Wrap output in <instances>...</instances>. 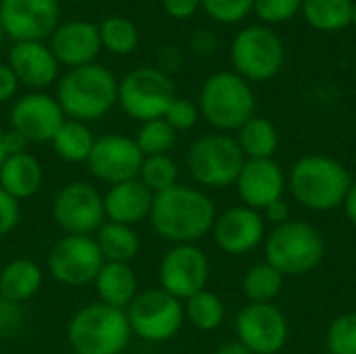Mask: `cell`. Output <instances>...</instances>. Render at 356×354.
I'll return each mask as SVG.
<instances>
[{"label":"cell","instance_id":"d590c367","mask_svg":"<svg viewBox=\"0 0 356 354\" xmlns=\"http://www.w3.org/2000/svg\"><path fill=\"white\" fill-rule=\"evenodd\" d=\"M200 8L217 23H240L244 21L252 8L254 0H200Z\"/></svg>","mask_w":356,"mask_h":354},{"label":"cell","instance_id":"52a82bcc","mask_svg":"<svg viewBox=\"0 0 356 354\" xmlns=\"http://www.w3.org/2000/svg\"><path fill=\"white\" fill-rule=\"evenodd\" d=\"M246 163L236 138L215 131L200 136L188 150L186 165L192 179L202 188L221 190L234 186Z\"/></svg>","mask_w":356,"mask_h":354},{"label":"cell","instance_id":"f546056e","mask_svg":"<svg viewBox=\"0 0 356 354\" xmlns=\"http://www.w3.org/2000/svg\"><path fill=\"white\" fill-rule=\"evenodd\" d=\"M184 315L196 330L213 332L225 319V305L215 292L204 288L188 300H184Z\"/></svg>","mask_w":356,"mask_h":354},{"label":"cell","instance_id":"7402d4cb","mask_svg":"<svg viewBox=\"0 0 356 354\" xmlns=\"http://www.w3.org/2000/svg\"><path fill=\"white\" fill-rule=\"evenodd\" d=\"M102 196H104L106 221L131 225V227H136L138 223L150 217L152 202H154V194L138 177L108 186V190Z\"/></svg>","mask_w":356,"mask_h":354},{"label":"cell","instance_id":"816d5d0a","mask_svg":"<svg viewBox=\"0 0 356 354\" xmlns=\"http://www.w3.org/2000/svg\"><path fill=\"white\" fill-rule=\"evenodd\" d=\"M2 42H4V29H2V25H0V46H2Z\"/></svg>","mask_w":356,"mask_h":354},{"label":"cell","instance_id":"e0dca14e","mask_svg":"<svg viewBox=\"0 0 356 354\" xmlns=\"http://www.w3.org/2000/svg\"><path fill=\"white\" fill-rule=\"evenodd\" d=\"M67 121L56 96L46 92H29L15 100L8 113L10 129L21 134L29 144L52 142L54 134Z\"/></svg>","mask_w":356,"mask_h":354},{"label":"cell","instance_id":"83f0119b","mask_svg":"<svg viewBox=\"0 0 356 354\" xmlns=\"http://www.w3.org/2000/svg\"><path fill=\"white\" fill-rule=\"evenodd\" d=\"M240 150L244 152L246 161H259V159H271L277 150L280 136L275 125L265 117H252L248 119L240 129L236 138Z\"/></svg>","mask_w":356,"mask_h":354},{"label":"cell","instance_id":"4316f807","mask_svg":"<svg viewBox=\"0 0 356 354\" xmlns=\"http://www.w3.org/2000/svg\"><path fill=\"white\" fill-rule=\"evenodd\" d=\"M353 6V0H302L300 15L313 29L336 33L350 25Z\"/></svg>","mask_w":356,"mask_h":354},{"label":"cell","instance_id":"681fc988","mask_svg":"<svg viewBox=\"0 0 356 354\" xmlns=\"http://www.w3.org/2000/svg\"><path fill=\"white\" fill-rule=\"evenodd\" d=\"M2 131H4V129H0V165H2V163H4V159H6L4 148H2Z\"/></svg>","mask_w":356,"mask_h":354},{"label":"cell","instance_id":"3957f363","mask_svg":"<svg viewBox=\"0 0 356 354\" xmlns=\"http://www.w3.org/2000/svg\"><path fill=\"white\" fill-rule=\"evenodd\" d=\"M131 340L127 313L102 303L81 307L67 323L73 354H121Z\"/></svg>","mask_w":356,"mask_h":354},{"label":"cell","instance_id":"836d02e7","mask_svg":"<svg viewBox=\"0 0 356 354\" xmlns=\"http://www.w3.org/2000/svg\"><path fill=\"white\" fill-rule=\"evenodd\" d=\"M175 138H177V131L165 119H152V121L140 123L138 134L134 136L144 156L167 154L175 146Z\"/></svg>","mask_w":356,"mask_h":354},{"label":"cell","instance_id":"d4e9b609","mask_svg":"<svg viewBox=\"0 0 356 354\" xmlns=\"http://www.w3.org/2000/svg\"><path fill=\"white\" fill-rule=\"evenodd\" d=\"M44 286V271L31 259H13L0 269V296L13 303L31 300Z\"/></svg>","mask_w":356,"mask_h":354},{"label":"cell","instance_id":"603a6c76","mask_svg":"<svg viewBox=\"0 0 356 354\" xmlns=\"http://www.w3.org/2000/svg\"><path fill=\"white\" fill-rule=\"evenodd\" d=\"M44 169L31 152H19L4 159L0 165V188L15 200H27L42 190Z\"/></svg>","mask_w":356,"mask_h":354},{"label":"cell","instance_id":"cb8c5ba5","mask_svg":"<svg viewBox=\"0 0 356 354\" xmlns=\"http://www.w3.org/2000/svg\"><path fill=\"white\" fill-rule=\"evenodd\" d=\"M92 286L96 290L98 303L115 307V309H123V311L138 296V275L129 263L104 261Z\"/></svg>","mask_w":356,"mask_h":354},{"label":"cell","instance_id":"30bf717a","mask_svg":"<svg viewBox=\"0 0 356 354\" xmlns=\"http://www.w3.org/2000/svg\"><path fill=\"white\" fill-rule=\"evenodd\" d=\"M125 313L131 328V336L150 344L173 340L186 321L184 303L161 288L138 292Z\"/></svg>","mask_w":356,"mask_h":354},{"label":"cell","instance_id":"8992f818","mask_svg":"<svg viewBox=\"0 0 356 354\" xmlns=\"http://www.w3.org/2000/svg\"><path fill=\"white\" fill-rule=\"evenodd\" d=\"M265 257L282 275H305L323 261L325 242L313 225L290 219L267 236Z\"/></svg>","mask_w":356,"mask_h":354},{"label":"cell","instance_id":"f907efd6","mask_svg":"<svg viewBox=\"0 0 356 354\" xmlns=\"http://www.w3.org/2000/svg\"><path fill=\"white\" fill-rule=\"evenodd\" d=\"M350 25H355L356 27V2L355 6H353V21H350Z\"/></svg>","mask_w":356,"mask_h":354},{"label":"cell","instance_id":"f5cc1de1","mask_svg":"<svg viewBox=\"0 0 356 354\" xmlns=\"http://www.w3.org/2000/svg\"><path fill=\"white\" fill-rule=\"evenodd\" d=\"M325 354H334V353H330V351H327V353H325Z\"/></svg>","mask_w":356,"mask_h":354},{"label":"cell","instance_id":"f6af8a7d","mask_svg":"<svg viewBox=\"0 0 356 354\" xmlns=\"http://www.w3.org/2000/svg\"><path fill=\"white\" fill-rule=\"evenodd\" d=\"M27 146H29V142L21 134H17L15 129L2 131V148H4V154L6 156L19 154V152H27Z\"/></svg>","mask_w":356,"mask_h":354},{"label":"cell","instance_id":"7c38bea8","mask_svg":"<svg viewBox=\"0 0 356 354\" xmlns=\"http://www.w3.org/2000/svg\"><path fill=\"white\" fill-rule=\"evenodd\" d=\"M104 259L94 236H63L48 252L46 267L54 282L81 288L96 280Z\"/></svg>","mask_w":356,"mask_h":354},{"label":"cell","instance_id":"ac0fdd59","mask_svg":"<svg viewBox=\"0 0 356 354\" xmlns=\"http://www.w3.org/2000/svg\"><path fill=\"white\" fill-rule=\"evenodd\" d=\"M215 244L232 255H246L254 250L265 238V221L259 211L248 207H232L225 213L217 215L213 225Z\"/></svg>","mask_w":356,"mask_h":354},{"label":"cell","instance_id":"74e56055","mask_svg":"<svg viewBox=\"0 0 356 354\" xmlns=\"http://www.w3.org/2000/svg\"><path fill=\"white\" fill-rule=\"evenodd\" d=\"M198 115H200V111H198V106H196L192 100L175 96L173 102L169 104V108H167V113H165L163 119H165L175 131H188V129H192V127L196 125Z\"/></svg>","mask_w":356,"mask_h":354},{"label":"cell","instance_id":"44dd1931","mask_svg":"<svg viewBox=\"0 0 356 354\" xmlns=\"http://www.w3.org/2000/svg\"><path fill=\"white\" fill-rule=\"evenodd\" d=\"M21 86L42 92L58 79V61L44 42H15L6 58Z\"/></svg>","mask_w":356,"mask_h":354},{"label":"cell","instance_id":"4dcf8cb0","mask_svg":"<svg viewBox=\"0 0 356 354\" xmlns=\"http://www.w3.org/2000/svg\"><path fill=\"white\" fill-rule=\"evenodd\" d=\"M282 286H284V275L277 269H273L267 261L252 265L242 280L244 296L254 305H265L275 300L282 292Z\"/></svg>","mask_w":356,"mask_h":354},{"label":"cell","instance_id":"7a4b0ae2","mask_svg":"<svg viewBox=\"0 0 356 354\" xmlns=\"http://www.w3.org/2000/svg\"><path fill=\"white\" fill-rule=\"evenodd\" d=\"M119 96V81L111 69L92 63L67 73L58 79L56 100L67 119L90 123L108 115Z\"/></svg>","mask_w":356,"mask_h":354},{"label":"cell","instance_id":"277c9868","mask_svg":"<svg viewBox=\"0 0 356 354\" xmlns=\"http://www.w3.org/2000/svg\"><path fill=\"white\" fill-rule=\"evenodd\" d=\"M353 186L348 169L336 159L323 154L302 156L292 173L290 188L294 198L311 211L323 213L338 209Z\"/></svg>","mask_w":356,"mask_h":354},{"label":"cell","instance_id":"d6a6232c","mask_svg":"<svg viewBox=\"0 0 356 354\" xmlns=\"http://www.w3.org/2000/svg\"><path fill=\"white\" fill-rule=\"evenodd\" d=\"M138 179L156 196L161 192H167L169 188L177 186L179 182V169L177 163L169 154H154L144 156Z\"/></svg>","mask_w":356,"mask_h":354},{"label":"cell","instance_id":"8d00e7d4","mask_svg":"<svg viewBox=\"0 0 356 354\" xmlns=\"http://www.w3.org/2000/svg\"><path fill=\"white\" fill-rule=\"evenodd\" d=\"M302 8V0H254L252 13L267 25H277L294 19Z\"/></svg>","mask_w":356,"mask_h":354},{"label":"cell","instance_id":"ba28073f","mask_svg":"<svg viewBox=\"0 0 356 354\" xmlns=\"http://www.w3.org/2000/svg\"><path fill=\"white\" fill-rule=\"evenodd\" d=\"M229 54L234 71L248 83L269 81L284 67L286 46L275 29L267 25H250L236 33Z\"/></svg>","mask_w":356,"mask_h":354},{"label":"cell","instance_id":"ffe728a7","mask_svg":"<svg viewBox=\"0 0 356 354\" xmlns=\"http://www.w3.org/2000/svg\"><path fill=\"white\" fill-rule=\"evenodd\" d=\"M236 188L244 207L265 211L271 202L282 200L286 177L282 167L273 159L246 161L236 179Z\"/></svg>","mask_w":356,"mask_h":354},{"label":"cell","instance_id":"9c48e42d","mask_svg":"<svg viewBox=\"0 0 356 354\" xmlns=\"http://www.w3.org/2000/svg\"><path fill=\"white\" fill-rule=\"evenodd\" d=\"M173 98L175 83L159 67H138L119 81L117 104L138 123L163 119Z\"/></svg>","mask_w":356,"mask_h":354},{"label":"cell","instance_id":"60d3db41","mask_svg":"<svg viewBox=\"0 0 356 354\" xmlns=\"http://www.w3.org/2000/svg\"><path fill=\"white\" fill-rule=\"evenodd\" d=\"M190 46L196 54L200 56H211L219 48V38L211 29H196L190 38Z\"/></svg>","mask_w":356,"mask_h":354},{"label":"cell","instance_id":"7bdbcfd3","mask_svg":"<svg viewBox=\"0 0 356 354\" xmlns=\"http://www.w3.org/2000/svg\"><path fill=\"white\" fill-rule=\"evenodd\" d=\"M19 79L15 77L13 69L8 67V63L0 61V102H8L17 96L19 90Z\"/></svg>","mask_w":356,"mask_h":354},{"label":"cell","instance_id":"9a60e30c","mask_svg":"<svg viewBox=\"0 0 356 354\" xmlns=\"http://www.w3.org/2000/svg\"><path fill=\"white\" fill-rule=\"evenodd\" d=\"M58 0H0V25L13 42H44L58 27Z\"/></svg>","mask_w":356,"mask_h":354},{"label":"cell","instance_id":"ee69618b","mask_svg":"<svg viewBox=\"0 0 356 354\" xmlns=\"http://www.w3.org/2000/svg\"><path fill=\"white\" fill-rule=\"evenodd\" d=\"M156 61H159V69L171 75L173 71L181 67V52L175 46H163L156 54Z\"/></svg>","mask_w":356,"mask_h":354},{"label":"cell","instance_id":"7dc6e473","mask_svg":"<svg viewBox=\"0 0 356 354\" xmlns=\"http://www.w3.org/2000/svg\"><path fill=\"white\" fill-rule=\"evenodd\" d=\"M344 211H346V217L350 219V223L356 225V184L350 186V190H348V194H346V198H344Z\"/></svg>","mask_w":356,"mask_h":354},{"label":"cell","instance_id":"2e32d148","mask_svg":"<svg viewBox=\"0 0 356 354\" xmlns=\"http://www.w3.org/2000/svg\"><path fill=\"white\" fill-rule=\"evenodd\" d=\"M288 319L271 303L244 307L236 317L238 342L252 354H277L288 342Z\"/></svg>","mask_w":356,"mask_h":354},{"label":"cell","instance_id":"f1b7e54d","mask_svg":"<svg viewBox=\"0 0 356 354\" xmlns=\"http://www.w3.org/2000/svg\"><path fill=\"white\" fill-rule=\"evenodd\" d=\"M94 134L88 127V123L75 121V119H67L60 129L54 134L52 138V148L56 152L58 159H63L65 163H86L92 148H94Z\"/></svg>","mask_w":356,"mask_h":354},{"label":"cell","instance_id":"e575fe53","mask_svg":"<svg viewBox=\"0 0 356 354\" xmlns=\"http://www.w3.org/2000/svg\"><path fill=\"white\" fill-rule=\"evenodd\" d=\"M327 348L334 354H356V313H344L332 321Z\"/></svg>","mask_w":356,"mask_h":354},{"label":"cell","instance_id":"f35d334b","mask_svg":"<svg viewBox=\"0 0 356 354\" xmlns=\"http://www.w3.org/2000/svg\"><path fill=\"white\" fill-rule=\"evenodd\" d=\"M23 328H25L23 305L0 296V340L17 338L23 332Z\"/></svg>","mask_w":356,"mask_h":354},{"label":"cell","instance_id":"5bb4252c","mask_svg":"<svg viewBox=\"0 0 356 354\" xmlns=\"http://www.w3.org/2000/svg\"><path fill=\"white\" fill-rule=\"evenodd\" d=\"M142 161L144 154L140 152L134 138L125 134H104L96 138L86 165L98 182L115 186L121 182L136 179Z\"/></svg>","mask_w":356,"mask_h":354},{"label":"cell","instance_id":"1f68e13d","mask_svg":"<svg viewBox=\"0 0 356 354\" xmlns=\"http://www.w3.org/2000/svg\"><path fill=\"white\" fill-rule=\"evenodd\" d=\"M98 33H100L102 48L108 50L111 54H117V56L131 54L140 42L138 27L127 17H106L98 25Z\"/></svg>","mask_w":356,"mask_h":354},{"label":"cell","instance_id":"8fae6325","mask_svg":"<svg viewBox=\"0 0 356 354\" xmlns=\"http://www.w3.org/2000/svg\"><path fill=\"white\" fill-rule=\"evenodd\" d=\"M52 219L65 236H94L106 221L104 196L92 182H69L54 194Z\"/></svg>","mask_w":356,"mask_h":354},{"label":"cell","instance_id":"d6986e66","mask_svg":"<svg viewBox=\"0 0 356 354\" xmlns=\"http://www.w3.org/2000/svg\"><path fill=\"white\" fill-rule=\"evenodd\" d=\"M50 50L58 65H65L67 69L96 63L102 50L98 25L83 19L60 23L50 35Z\"/></svg>","mask_w":356,"mask_h":354},{"label":"cell","instance_id":"b9f144b4","mask_svg":"<svg viewBox=\"0 0 356 354\" xmlns=\"http://www.w3.org/2000/svg\"><path fill=\"white\" fill-rule=\"evenodd\" d=\"M161 4L165 13L177 21L190 19L200 10V0H161Z\"/></svg>","mask_w":356,"mask_h":354},{"label":"cell","instance_id":"c3c4849f","mask_svg":"<svg viewBox=\"0 0 356 354\" xmlns=\"http://www.w3.org/2000/svg\"><path fill=\"white\" fill-rule=\"evenodd\" d=\"M215 354H252L244 344H240V342H227V344H223V346H219Z\"/></svg>","mask_w":356,"mask_h":354},{"label":"cell","instance_id":"6da1fadb","mask_svg":"<svg viewBox=\"0 0 356 354\" xmlns=\"http://www.w3.org/2000/svg\"><path fill=\"white\" fill-rule=\"evenodd\" d=\"M154 234L171 244H196L215 225L217 209L200 188L177 184L154 196L150 211Z\"/></svg>","mask_w":356,"mask_h":354},{"label":"cell","instance_id":"ab89813d","mask_svg":"<svg viewBox=\"0 0 356 354\" xmlns=\"http://www.w3.org/2000/svg\"><path fill=\"white\" fill-rule=\"evenodd\" d=\"M21 223V202L0 188V238H6Z\"/></svg>","mask_w":356,"mask_h":354},{"label":"cell","instance_id":"bcb514c9","mask_svg":"<svg viewBox=\"0 0 356 354\" xmlns=\"http://www.w3.org/2000/svg\"><path fill=\"white\" fill-rule=\"evenodd\" d=\"M265 217H267L275 227H277V225H284L286 221H290V207H288V202H284V198L271 202V204L265 209Z\"/></svg>","mask_w":356,"mask_h":354},{"label":"cell","instance_id":"5b68a950","mask_svg":"<svg viewBox=\"0 0 356 354\" xmlns=\"http://www.w3.org/2000/svg\"><path fill=\"white\" fill-rule=\"evenodd\" d=\"M257 98L250 83L236 71H217L200 88L198 111L217 131H238L254 117Z\"/></svg>","mask_w":356,"mask_h":354},{"label":"cell","instance_id":"4fadbf2b","mask_svg":"<svg viewBox=\"0 0 356 354\" xmlns=\"http://www.w3.org/2000/svg\"><path fill=\"white\" fill-rule=\"evenodd\" d=\"M209 257L196 244H173L159 263V288L177 300H188L207 288Z\"/></svg>","mask_w":356,"mask_h":354},{"label":"cell","instance_id":"484cf974","mask_svg":"<svg viewBox=\"0 0 356 354\" xmlns=\"http://www.w3.org/2000/svg\"><path fill=\"white\" fill-rule=\"evenodd\" d=\"M94 240L106 263H131L142 248V240L136 227L113 221H104L94 234Z\"/></svg>","mask_w":356,"mask_h":354}]
</instances>
